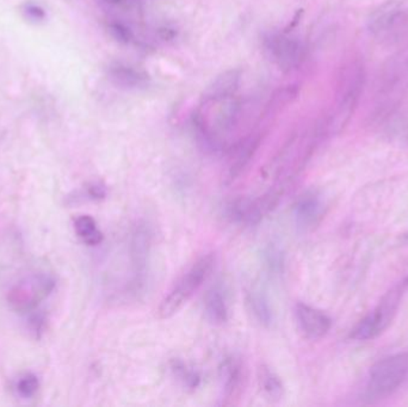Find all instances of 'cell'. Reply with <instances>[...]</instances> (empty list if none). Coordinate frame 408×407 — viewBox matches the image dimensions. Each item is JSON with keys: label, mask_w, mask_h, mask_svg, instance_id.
Returning <instances> with one entry per match:
<instances>
[{"label": "cell", "mask_w": 408, "mask_h": 407, "mask_svg": "<svg viewBox=\"0 0 408 407\" xmlns=\"http://www.w3.org/2000/svg\"><path fill=\"white\" fill-rule=\"evenodd\" d=\"M324 213V203L320 196L314 191H307L300 196L295 205V217L298 225L303 229H310L317 225Z\"/></svg>", "instance_id": "cell-13"}, {"label": "cell", "mask_w": 408, "mask_h": 407, "mask_svg": "<svg viewBox=\"0 0 408 407\" xmlns=\"http://www.w3.org/2000/svg\"><path fill=\"white\" fill-rule=\"evenodd\" d=\"M364 83H366V73L363 66L361 64L352 65L348 76L345 78L344 84L341 88V95L336 103L334 113L327 122V125L324 127L322 134L336 135L344 130L358 105Z\"/></svg>", "instance_id": "cell-3"}, {"label": "cell", "mask_w": 408, "mask_h": 407, "mask_svg": "<svg viewBox=\"0 0 408 407\" xmlns=\"http://www.w3.org/2000/svg\"><path fill=\"white\" fill-rule=\"evenodd\" d=\"M408 375V352L383 358L373 367L368 379V396L385 398L395 392Z\"/></svg>", "instance_id": "cell-4"}, {"label": "cell", "mask_w": 408, "mask_h": 407, "mask_svg": "<svg viewBox=\"0 0 408 407\" xmlns=\"http://www.w3.org/2000/svg\"><path fill=\"white\" fill-rule=\"evenodd\" d=\"M129 253L132 262V287L135 292H137L144 286L148 258L151 253V233L146 225L139 224L132 231L129 243Z\"/></svg>", "instance_id": "cell-8"}, {"label": "cell", "mask_w": 408, "mask_h": 407, "mask_svg": "<svg viewBox=\"0 0 408 407\" xmlns=\"http://www.w3.org/2000/svg\"><path fill=\"white\" fill-rule=\"evenodd\" d=\"M21 12L29 22L33 23H42L47 19V10L43 8V5L36 1H26L21 6Z\"/></svg>", "instance_id": "cell-22"}, {"label": "cell", "mask_w": 408, "mask_h": 407, "mask_svg": "<svg viewBox=\"0 0 408 407\" xmlns=\"http://www.w3.org/2000/svg\"><path fill=\"white\" fill-rule=\"evenodd\" d=\"M205 316L214 325H222L228 320V306L222 292L217 288L209 290L204 299Z\"/></svg>", "instance_id": "cell-17"}, {"label": "cell", "mask_w": 408, "mask_h": 407, "mask_svg": "<svg viewBox=\"0 0 408 407\" xmlns=\"http://www.w3.org/2000/svg\"><path fill=\"white\" fill-rule=\"evenodd\" d=\"M106 1L110 4H118V3H121L122 0H106Z\"/></svg>", "instance_id": "cell-28"}, {"label": "cell", "mask_w": 408, "mask_h": 407, "mask_svg": "<svg viewBox=\"0 0 408 407\" xmlns=\"http://www.w3.org/2000/svg\"><path fill=\"white\" fill-rule=\"evenodd\" d=\"M109 76L115 84L129 88L142 86L147 80V76L142 73L123 65L111 66L109 69Z\"/></svg>", "instance_id": "cell-20"}, {"label": "cell", "mask_w": 408, "mask_h": 407, "mask_svg": "<svg viewBox=\"0 0 408 407\" xmlns=\"http://www.w3.org/2000/svg\"><path fill=\"white\" fill-rule=\"evenodd\" d=\"M30 318H29V328L30 331L34 333L36 337H40V333L43 332V328L45 326V318L42 313H38L36 311L29 313Z\"/></svg>", "instance_id": "cell-25"}, {"label": "cell", "mask_w": 408, "mask_h": 407, "mask_svg": "<svg viewBox=\"0 0 408 407\" xmlns=\"http://www.w3.org/2000/svg\"><path fill=\"white\" fill-rule=\"evenodd\" d=\"M57 282L50 275H33L8 290V302L21 314L34 312L42 301L53 293Z\"/></svg>", "instance_id": "cell-5"}, {"label": "cell", "mask_w": 408, "mask_h": 407, "mask_svg": "<svg viewBox=\"0 0 408 407\" xmlns=\"http://www.w3.org/2000/svg\"><path fill=\"white\" fill-rule=\"evenodd\" d=\"M408 88V54H402L392 62L383 76V84L378 92V108L383 111L393 109L399 98L404 96Z\"/></svg>", "instance_id": "cell-7"}, {"label": "cell", "mask_w": 408, "mask_h": 407, "mask_svg": "<svg viewBox=\"0 0 408 407\" xmlns=\"http://www.w3.org/2000/svg\"><path fill=\"white\" fill-rule=\"evenodd\" d=\"M74 232L84 243L90 246H96L103 241V233L94 217L90 215H79L73 222Z\"/></svg>", "instance_id": "cell-19"}, {"label": "cell", "mask_w": 408, "mask_h": 407, "mask_svg": "<svg viewBox=\"0 0 408 407\" xmlns=\"http://www.w3.org/2000/svg\"><path fill=\"white\" fill-rule=\"evenodd\" d=\"M408 288V278L399 282L397 286L385 294L378 307L361 320L352 330L351 338L356 340H370L381 335L390 326L397 314L401 300Z\"/></svg>", "instance_id": "cell-2"}, {"label": "cell", "mask_w": 408, "mask_h": 407, "mask_svg": "<svg viewBox=\"0 0 408 407\" xmlns=\"http://www.w3.org/2000/svg\"><path fill=\"white\" fill-rule=\"evenodd\" d=\"M172 370L184 382L186 387H189V389H195L200 384L198 374L196 372H193V370L188 369L183 362L174 361L172 363Z\"/></svg>", "instance_id": "cell-23"}, {"label": "cell", "mask_w": 408, "mask_h": 407, "mask_svg": "<svg viewBox=\"0 0 408 407\" xmlns=\"http://www.w3.org/2000/svg\"><path fill=\"white\" fill-rule=\"evenodd\" d=\"M40 389V379L34 373H26L16 380L15 391L22 399H31Z\"/></svg>", "instance_id": "cell-21"}, {"label": "cell", "mask_w": 408, "mask_h": 407, "mask_svg": "<svg viewBox=\"0 0 408 407\" xmlns=\"http://www.w3.org/2000/svg\"><path fill=\"white\" fill-rule=\"evenodd\" d=\"M295 318L301 332L310 339L325 337L332 326V320L326 313L306 304H296Z\"/></svg>", "instance_id": "cell-11"}, {"label": "cell", "mask_w": 408, "mask_h": 407, "mask_svg": "<svg viewBox=\"0 0 408 407\" xmlns=\"http://www.w3.org/2000/svg\"><path fill=\"white\" fill-rule=\"evenodd\" d=\"M214 264L215 258L212 255H205L197 259L159 304V318L165 320L176 316L208 280Z\"/></svg>", "instance_id": "cell-1"}, {"label": "cell", "mask_w": 408, "mask_h": 407, "mask_svg": "<svg viewBox=\"0 0 408 407\" xmlns=\"http://www.w3.org/2000/svg\"><path fill=\"white\" fill-rule=\"evenodd\" d=\"M261 139L257 135L247 137L239 145L234 152V158L231 166L228 168V179L234 180L237 177L242 175L244 170L249 166V161L254 158V153L257 152Z\"/></svg>", "instance_id": "cell-15"}, {"label": "cell", "mask_w": 408, "mask_h": 407, "mask_svg": "<svg viewBox=\"0 0 408 407\" xmlns=\"http://www.w3.org/2000/svg\"><path fill=\"white\" fill-rule=\"evenodd\" d=\"M265 47L270 59L284 72L298 67L302 60L303 50L299 41L285 35H272L266 40Z\"/></svg>", "instance_id": "cell-9"}, {"label": "cell", "mask_w": 408, "mask_h": 407, "mask_svg": "<svg viewBox=\"0 0 408 407\" xmlns=\"http://www.w3.org/2000/svg\"><path fill=\"white\" fill-rule=\"evenodd\" d=\"M240 79H242L240 69H228L221 73L220 76H216L215 80H212V84L203 92L202 99L204 103L217 102L233 97L234 92L238 90Z\"/></svg>", "instance_id": "cell-12"}, {"label": "cell", "mask_w": 408, "mask_h": 407, "mask_svg": "<svg viewBox=\"0 0 408 407\" xmlns=\"http://www.w3.org/2000/svg\"><path fill=\"white\" fill-rule=\"evenodd\" d=\"M258 384L261 392L270 401H280L284 396L283 382L268 365H261L258 369Z\"/></svg>", "instance_id": "cell-18"}, {"label": "cell", "mask_w": 408, "mask_h": 407, "mask_svg": "<svg viewBox=\"0 0 408 407\" xmlns=\"http://www.w3.org/2000/svg\"><path fill=\"white\" fill-rule=\"evenodd\" d=\"M220 372L222 377L225 400L226 403H231L240 396L244 386V369L242 363L235 358H227Z\"/></svg>", "instance_id": "cell-14"}, {"label": "cell", "mask_w": 408, "mask_h": 407, "mask_svg": "<svg viewBox=\"0 0 408 407\" xmlns=\"http://www.w3.org/2000/svg\"><path fill=\"white\" fill-rule=\"evenodd\" d=\"M406 10L397 0H390L375 10L368 21V29L378 38H385L401 27L404 22Z\"/></svg>", "instance_id": "cell-10"}, {"label": "cell", "mask_w": 408, "mask_h": 407, "mask_svg": "<svg viewBox=\"0 0 408 407\" xmlns=\"http://www.w3.org/2000/svg\"><path fill=\"white\" fill-rule=\"evenodd\" d=\"M109 31L110 34L113 35V38L118 42L128 43L132 40V31L122 23L113 22V23L109 24Z\"/></svg>", "instance_id": "cell-24"}, {"label": "cell", "mask_w": 408, "mask_h": 407, "mask_svg": "<svg viewBox=\"0 0 408 407\" xmlns=\"http://www.w3.org/2000/svg\"><path fill=\"white\" fill-rule=\"evenodd\" d=\"M246 300H247L249 311L252 312L258 323L265 328H268L273 320V314H272L271 306L264 292L261 288L254 287L247 293Z\"/></svg>", "instance_id": "cell-16"}, {"label": "cell", "mask_w": 408, "mask_h": 407, "mask_svg": "<svg viewBox=\"0 0 408 407\" xmlns=\"http://www.w3.org/2000/svg\"><path fill=\"white\" fill-rule=\"evenodd\" d=\"M160 36L164 38V40H171V38H174V31L172 29H162L160 30Z\"/></svg>", "instance_id": "cell-27"}, {"label": "cell", "mask_w": 408, "mask_h": 407, "mask_svg": "<svg viewBox=\"0 0 408 407\" xmlns=\"http://www.w3.org/2000/svg\"><path fill=\"white\" fill-rule=\"evenodd\" d=\"M284 188L275 187L257 198H239L227 207V215L232 221L244 225L259 224L263 217L276 208L283 195Z\"/></svg>", "instance_id": "cell-6"}, {"label": "cell", "mask_w": 408, "mask_h": 407, "mask_svg": "<svg viewBox=\"0 0 408 407\" xmlns=\"http://www.w3.org/2000/svg\"><path fill=\"white\" fill-rule=\"evenodd\" d=\"M85 195H86L87 198L94 200V201L103 200L106 195V188L103 187L102 184H99V183H92L86 188Z\"/></svg>", "instance_id": "cell-26"}]
</instances>
